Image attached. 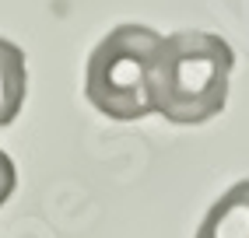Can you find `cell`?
Masks as SVG:
<instances>
[{"mask_svg": "<svg viewBox=\"0 0 249 238\" xmlns=\"http://www.w3.org/2000/svg\"><path fill=\"white\" fill-rule=\"evenodd\" d=\"M235 53L211 32H176L158 42L151 67L155 112L176 126H200L228 102Z\"/></svg>", "mask_w": 249, "mask_h": 238, "instance_id": "obj_1", "label": "cell"}, {"mask_svg": "<svg viewBox=\"0 0 249 238\" xmlns=\"http://www.w3.org/2000/svg\"><path fill=\"white\" fill-rule=\"evenodd\" d=\"M161 35L147 25H120L91 49L85 70L88 102L109 119L137 123L155 112L151 67Z\"/></svg>", "mask_w": 249, "mask_h": 238, "instance_id": "obj_2", "label": "cell"}, {"mask_svg": "<svg viewBox=\"0 0 249 238\" xmlns=\"http://www.w3.org/2000/svg\"><path fill=\"white\" fill-rule=\"evenodd\" d=\"M196 238H249V179L214 200V207L196 228Z\"/></svg>", "mask_w": 249, "mask_h": 238, "instance_id": "obj_3", "label": "cell"}, {"mask_svg": "<svg viewBox=\"0 0 249 238\" xmlns=\"http://www.w3.org/2000/svg\"><path fill=\"white\" fill-rule=\"evenodd\" d=\"M25 91H28V70L21 46L0 39V130L18 119L25 105Z\"/></svg>", "mask_w": 249, "mask_h": 238, "instance_id": "obj_4", "label": "cell"}, {"mask_svg": "<svg viewBox=\"0 0 249 238\" xmlns=\"http://www.w3.org/2000/svg\"><path fill=\"white\" fill-rule=\"evenodd\" d=\"M14 186H18V168H14V161L4 154V151H0V207L11 200Z\"/></svg>", "mask_w": 249, "mask_h": 238, "instance_id": "obj_5", "label": "cell"}]
</instances>
